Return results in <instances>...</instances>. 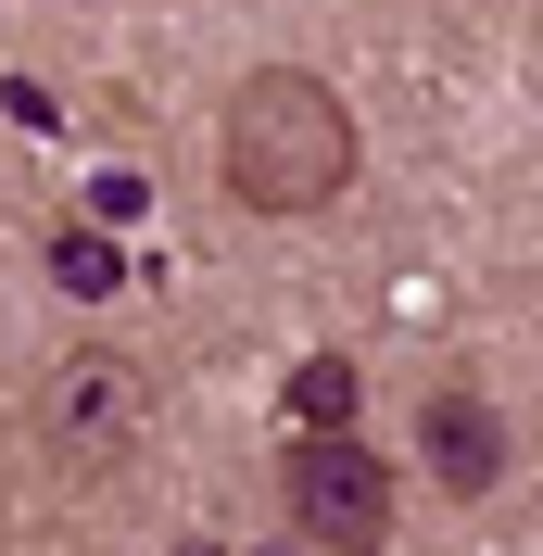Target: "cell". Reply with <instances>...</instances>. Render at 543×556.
<instances>
[{"mask_svg": "<svg viewBox=\"0 0 543 556\" xmlns=\"http://www.w3.org/2000/svg\"><path fill=\"white\" fill-rule=\"evenodd\" d=\"M139 405H152V380H139L127 354H64L51 367V443L64 455H127Z\"/></svg>", "mask_w": 543, "mask_h": 556, "instance_id": "cell-3", "label": "cell"}, {"mask_svg": "<svg viewBox=\"0 0 543 556\" xmlns=\"http://www.w3.org/2000/svg\"><path fill=\"white\" fill-rule=\"evenodd\" d=\"M278 506L316 556H379L392 544V468H379L354 430H304L291 468H278Z\"/></svg>", "mask_w": 543, "mask_h": 556, "instance_id": "cell-2", "label": "cell"}, {"mask_svg": "<svg viewBox=\"0 0 543 556\" xmlns=\"http://www.w3.org/2000/svg\"><path fill=\"white\" fill-rule=\"evenodd\" d=\"M417 430H430V468H442L455 493H493V468H506V417L480 405V392H430Z\"/></svg>", "mask_w": 543, "mask_h": 556, "instance_id": "cell-4", "label": "cell"}, {"mask_svg": "<svg viewBox=\"0 0 543 556\" xmlns=\"http://www.w3.org/2000/svg\"><path fill=\"white\" fill-rule=\"evenodd\" d=\"M266 556H304V531H291V544H266Z\"/></svg>", "mask_w": 543, "mask_h": 556, "instance_id": "cell-7", "label": "cell"}, {"mask_svg": "<svg viewBox=\"0 0 543 556\" xmlns=\"http://www.w3.org/2000/svg\"><path fill=\"white\" fill-rule=\"evenodd\" d=\"M215 165L253 215H316L341 203V177H354V114H341L329 76L304 64H253L228 89V127H215Z\"/></svg>", "mask_w": 543, "mask_h": 556, "instance_id": "cell-1", "label": "cell"}, {"mask_svg": "<svg viewBox=\"0 0 543 556\" xmlns=\"http://www.w3.org/2000/svg\"><path fill=\"white\" fill-rule=\"evenodd\" d=\"M177 556H215V544H177Z\"/></svg>", "mask_w": 543, "mask_h": 556, "instance_id": "cell-8", "label": "cell"}, {"mask_svg": "<svg viewBox=\"0 0 543 556\" xmlns=\"http://www.w3.org/2000/svg\"><path fill=\"white\" fill-rule=\"evenodd\" d=\"M51 278H64V291H89V304H102V291H114V253L89 241V228H64V241H51Z\"/></svg>", "mask_w": 543, "mask_h": 556, "instance_id": "cell-6", "label": "cell"}, {"mask_svg": "<svg viewBox=\"0 0 543 556\" xmlns=\"http://www.w3.org/2000/svg\"><path fill=\"white\" fill-rule=\"evenodd\" d=\"M291 430H354V367L341 354H304L291 367Z\"/></svg>", "mask_w": 543, "mask_h": 556, "instance_id": "cell-5", "label": "cell"}]
</instances>
